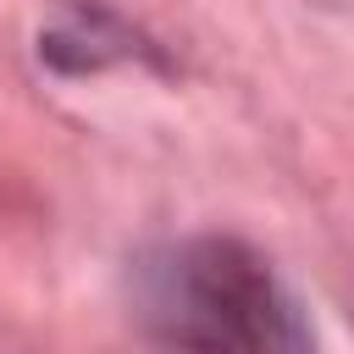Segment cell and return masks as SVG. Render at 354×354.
<instances>
[{"label":"cell","mask_w":354,"mask_h":354,"mask_svg":"<svg viewBox=\"0 0 354 354\" xmlns=\"http://www.w3.org/2000/svg\"><path fill=\"white\" fill-rule=\"evenodd\" d=\"M149 321L188 348H304V321L271 266L238 238H194L149 266Z\"/></svg>","instance_id":"6da1fadb"}]
</instances>
